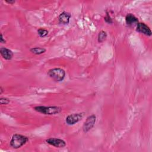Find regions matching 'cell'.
<instances>
[{
  "mask_svg": "<svg viewBox=\"0 0 152 152\" xmlns=\"http://www.w3.org/2000/svg\"><path fill=\"white\" fill-rule=\"evenodd\" d=\"M28 141V138L27 137L21 134H15L13 135L11 138L10 141V145L12 148L17 149L26 144Z\"/></svg>",
  "mask_w": 152,
  "mask_h": 152,
  "instance_id": "cell-1",
  "label": "cell"
},
{
  "mask_svg": "<svg viewBox=\"0 0 152 152\" xmlns=\"http://www.w3.org/2000/svg\"><path fill=\"white\" fill-rule=\"evenodd\" d=\"M34 110L37 112L43 113L44 115H55L60 113L62 110V108L58 106H37L34 107Z\"/></svg>",
  "mask_w": 152,
  "mask_h": 152,
  "instance_id": "cell-2",
  "label": "cell"
},
{
  "mask_svg": "<svg viewBox=\"0 0 152 152\" xmlns=\"http://www.w3.org/2000/svg\"><path fill=\"white\" fill-rule=\"evenodd\" d=\"M48 76L55 81H62L65 77V71L60 68H55L49 69L48 71Z\"/></svg>",
  "mask_w": 152,
  "mask_h": 152,
  "instance_id": "cell-3",
  "label": "cell"
},
{
  "mask_svg": "<svg viewBox=\"0 0 152 152\" xmlns=\"http://www.w3.org/2000/svg\"><path fill=\"white\" fill-rule=\"evenodd\" d=\"M96 121V116L94 114H92L88 116L86 118L83 125V131L86 133L88 132L90 130H91L93 128L94 125H95Z\"/></svg>",
  "mask_w": 152,
  "mask_h": 152,
  "instance_id": "cell-4",
  "label": "cell"
},
{
  "mask_svg": "<svg viewBox=\"0 0 152 152\" xmlns=\"http://www.w3.org/2000/svg\"><path fill=\"white\" fill-rule=\"evenodd\" d=\"M84 115V112L75 113L69 115L65 119L66 123L69 125H72L82 119Z\"/></svg>",
  "mask_w": 152,
  "mask_h": 152,
  "instance_id": "cell-5",
  "label": "cell"
},
{
  "mask_svg": "<svg viewBox=\"0 0 152 152\" xmlns=\"http://www.w3.org/2000/svg\"><path fill=\"white\" fill-rule=\"evenodd\" d=\"M136 30L147 36H150L152 33L150 28L144 23L138 22L136 24Z\"/></svg>",
  "mask_w": 152,
  "mask_h": 152,
  "instance_id": "cell-6",
  "label": "cell"
},
{
  "mask_svg": "<svg viewBox=\"0 0 152 152\" xmlns=\"http://www.w3.org/2000/svg\"><path fill=\"white\" fill-rule=\"evenodd\" d=\"M46 142L57 148H63L66 146V142L60 138H49L46 140Z\"/></svg>",
  "mask_w": 152,
  "mask_h": 152,
  "instance_id": "cell-7",
  "label": "cell"
},
{
  "mask_svg": "<svg viewBox=\"0 0 152 152\" xmlns=\"http://www.w3.org/2000/svg\"><path fill=\"white\" fill-rule=\"evenodd\" d=\"M71 14L69 12L63 11L61 13L58 17V21L59 24H68L70 21Z\"/></svg>",
  "mask_w": 152,
  "mask_h": 152,
  "instance_id": "cell-8",
  "label": "cell"
},
{
  "mask_svg": "<svg viewBox=\"0 0 152 152\" xmlns=\"http://www.w3.org/2000/svg\"><path fill=\"white\" fill-rule=\"evenodd\" d=\"M0 53L2 57L6 60H11L14 55V53L12 52V50L5 47L1 48Z\"/></svg>",
  "mask_w": 152,
  "mask_h": 152,
  "instance_id": "cell-9",
  "label": "cell"
},
{
  "mask_svg": "<svg viewBox=\"0 0 152 152\" xmlns=\"http://www.w3.org/2000/svg\"><path fill=\"white\" fill-rule=\"evenodd\" d=\"M125 22L128 26H133L138 23V19L134 14L129 13L125 17Z\"/></svg>",
  "mask_w": 152,
  "mask_h": 152,
  "instance_id": "cell-10",
  "label": "cell"
},
{
  "mask_svg": "<svg viewBox=\"0 0 152 152\" xmlns=\"http://www.w3.org/2000/svg\"><path fill=\"white\" fill-rule=\"evenodd\" d=\"M46 49L44 48H41V47H34V48H31L30 49V51L35 55H41L42 53H44L46 52Z\"/></svg>",
  "mask_w": 152,
  "mask_h": 152,
  "instance_id": "cell-11",
  "label": "cell"
},
{
  "mask_svg": "<svg viewBox=\"0 0 152 152\" xmlns=\"http://www.w3.org/2000/svg\"><path fill=\"white\" fill-rule=\"evenodd\" d=\"M107 33L106 31H103V30H101L99 34H98V36H97V40L99 43H102L107 38Z\"/></svg>",
  "mask_w": 152,
  "mask_h": 152,
  "instance_id": "cell-12",
  "label": "cell"
},
{
  "mask_svg": "<svg viewBox=\"0 0 152 152\" xmlns=\"http://www.w3.org/2000/svg\"><path fill=\"white\" fill-rule=\"evenodd\" d=\"M49 31H48V30L45 29V28H40L37 30V33L38 35L40 37H46L48 34Z\"/></svg>",
  "mask_w": 152,
  "mask_h": 152,
  "instance_id": "cell-13",
  "label": "cell"
},
{
  "mask_svg": "<svg viewBox=\"0 0 152 152\" xmlns=\"http://www.w3.org/2000/svg\"><path fill=\"white\" fill-rule=\"evenodd\" d=\"M104 20L105 21L106 23H108V24H112L113 23V20L111 18V17L110 16L108 12L106 11V14L105 15V17H104Z\"/></svg>",
  "mask_w": 152,
  "mask_h": 152,
  "instance_id": "cell-14",
  "label": "cell"
},
{
  "mask_svg": "<svg viewBox=\"0 0 152 152\" xmlns=\"http://www.w3.org/2000/svg\"><path fill=\"white\" fill-rule=\"evenodd\" d=\"M10 102V99L6 97H1L0 98V103L1 104H7Z\"/></svg>",
  "mask_w": 152,
  "mask_h": 152,
  "instance_id": "cell-15",
  "label": "cell"
},
{
  "mask_svg": "<svg viewBox=\"0 0 152 152\" xmlns=\"http://www.w3.org/2000/svg\"><path fill=\"white\" fill-rule=\"evenodd\" d=\"M0 42L2 43H6V40L4 38L3 34L2 33H1V36H0Z\"/></svg>",
  "mask_w": 152,
  "mask_h": 152,
  "instance_id": "cell-16",
  "label": "cell"
},
{
  "mask_svg": "<svg viewBox=\"0 0 152 152\" xmlns=\"http://www.w3.org/2000/svg\"><path fill=\"white\" fill-rule=\"evenodd\" d=\"M5 2H7L8 4H13L15 2V1L14 0H5Z\"/></svg>",
  "mask_w": 152,
  "mask_h": 152,
  "instance_id": "cell-17",
  "label": "cell"
},
{
  "mask_svg": "<svg viewBox=\"0 0 152 152\" xmlns=\"http://www.w3.org/2000/svg\"><path fill=\"white\" fill-rule=\"evenodd\" d=\"M0 90H1V91H0V94H2V92H3V89H2V87H0Z\"/></svg>",
  "mask_w": 152,
  "mask_h": 152,
  "instance_id": "cell-18",
  "label": "cell"
}]
</instances>
